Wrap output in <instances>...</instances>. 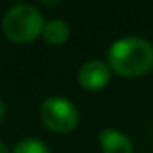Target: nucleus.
Returning a JSON list of instances; mask_svg holds the SVG:
<instances>
[{
  "instance_id": "6",
  "label": "nucleus",
  "mask_w": 153,
  "mask_h": 153,
  "mask_svg": "<svg viewBox=\"0 0 153 153\" xmlns=\"http://www.w3.org/2000/svg\"><path fill=\"white\" fill-rule=\"evenodd\" d=\"M45 43L49 45H63L67 43L68 36H70V27L65 20H59V18H52L49 22H45V27H43V33H42Z\"/></svg>"
},
{
  "instance_id": "2",
  "label": "nucleus",
  "mask_w": 153,
  "mask_h": 153,
  "mask_svg": "<svg viewBox=\"0 0 153 153\" xmlns=\"http://www.w3.org/2000/svg\"><path fill=\"white\" fill-rule=\"evenodd\" d=\"M43 15L33 4H16L2 16V33L11 43L16 45L34 42L43 33Z\"/></svg>"
},
{
  "instance_id": "9",
  "label": "nucleus",
  "mask_w": 153,
  "mask_h": 153,
  "mask_svg": "<svg viewBox=\"0 0 153 153\" xmlns=\"http://www.w3.org/2000/svg\"><path fill=\"white\" fill-rule=\"evenodd\" d=\"M0 153H9V149H7V146L2 142V140H0Z\"/></svg>"
},
{
  "instance_id": "4",
  "label": "nucleus",
  "mask_w": 153,
  "mask_h": 153,
  "mask_svg": "<svg viewBox=\"0 0 153 153\" xmlns=\"http://www.w3.org/2000/svg\"><path fill=\"white\" fill-rule=\"evenodd\" d=\"M110 78H112V68L103 59H90L83 63L78 72L79 85L88 92L103 90L110 83Z\"/></svg>"
},
{
  "instance_id": "8",
  "label": "nucleus",
  "mask_w": 153,
  "mask_h": 153,
  "mask_svg": "<svg viewBox=\"0 0 153 153\" xmlns=\"http://www.w3.org/2000/svg\"><path fill=\"white\" fill-rule=\"evenodd\" d=\"M4 114H6V106H4V101L0 99V123H2V119H4Z\"/></svg>"
},
{
  "instance_id": "7",
  "label": "nucleus",
  "mask_w": 153,
  "mask_h": 153,
  "mask_svg": "<svg viewBox=\"0 0 153 153\" xmlns=\"http://www.w3.org/2000/svg\"><path fill=\"white\" fill-rule=\"evenodd\" d=\"M13 153H51V149L40 139H22L15 146Z\"/></svg>"
},
{
  "instance_id": "3",
  "label": "nucleus",
  "mask_w": 153,
  "mask_h": 153,
  "mask_svg": "<svg viewBox=\"0 0 153 153\" xmlns=\"http://www.w3.org/2000/svg\"><path fill=\"white\" fill-rule=\"evenodd\" d=\"M40 119L43 126L54 133H70L79 124V112L70 99L51 96L40 105Z\"/></svg>"
},
{
  "instance_id": "5",
  "label": "nucleus",
  "mask_w": 153,
  "mask_h": 153,
  "mask_svg": "<svg viewBox=\"0 0 153 153\" xmlns=\"http://www.w3.org/2000/svg\"><path fill=\"white\" fill-rule=\"evenodd\" d=\"M99 146L103 153H133L130 137L115 128H103L99 131Z\"/></svg>"
},
{
  "instance_id": "1",
  "label": "nucleus",
  "mask_w": 153,
  "mask_h": 153,
  "mask_svg": "<svg viewBox=\"0 0 153 153\" xmlns=\"http://www.w3.org/2000/svg\"><path fill=\"white\" fill-rule=\"evenodd\" d=\"M108 67L123 78H140L153 68V45L139 36L115 40L108 49Z\"/></svg>"
}]
</instances>
